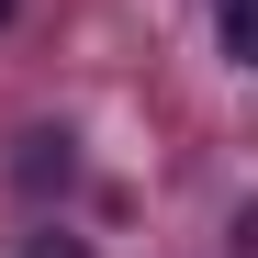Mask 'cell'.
<instances>
[{
  "label": "cell",
  "mask_w": 258,
  "mask_h": 258,
  "mask_svg": "<svg viewBox=\"0 0 258 258\" xmlns=\"http://www.w3.org/2000/svg\"><path fill=\"white\" fill-rule=\"evenodd\" d=\"M213 34H225V56L258 79V0H213Z\"/></svg>",
  "instance_id": "6da1fadb"
},
{
  "label": "cell",
  "mask_w": 258,
  "mask_h": 258,
  "mask_svg": "<svg viewBox=\"0 0 258 258\" xmlns=\"http://www.w3.org/2000/svg\"><path fill=\"white\" fill-rule=\"evenodd\" d=\"M12 180H23V191H45V180H68V135H23V157H12Z\"/></svg>",
  "instance_id": "7a4b0ae2"
},
{
  "label": "cell",
  "mask_w": 258,
  "mask_h": 258,
  "mask_svg": "<svg viewBox=\"0 0 258 258\" xmlns=\"http://www.w3.org/2000/svg\"><path fill=\"white\" fill-rule=\"evenodd\" d=\"M23 258H90V247H79V236H34Z\"/></svg>",
  "instance_id": "3957f363"
},
{
  "label": "cell",
  "mask_w": 258,
  "mask_h": 258,
  "mask_svg": "<svg viewBox=\"0 0 258 258\" xmlns=\"http://www.w3.org/2000/svg\"><path fill=\"white\" fill-rule=\"evenodd\" d=\"M0 23H12V0H0Z\"/></svg>",
  "instance_id": "277c9868"
}]
</instances>
